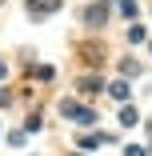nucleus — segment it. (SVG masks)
I'll use <instances>...</instances> for the list:
<instances>
[{
    "mask_svg": "<svg viewBox=\"0 0 152 156\" xmlns=\"http://www.w3.org/2000/svg\"><path fill=\"white\" fill-rule=\"evenodd\" d=\"M0 80H4V60H0Z\"/></svg>",
    "mask_w": 152,
    "mask_h": 156,
    "instance_id": "6",
    "label": "nucleus"
},
{
    "mask_svg": "<svg viewBox=\"0 0 152 156\" xmlns=\"http://www.w3.org/2000/svg\"><path fill=\"white\" fill-rule=\"evenodd\" d=\"M100 20H108V8H100V4L88 8V24H100Z\"/></svg>",
    "mask_w": 152,
    "mask_h": 156,
    "instance_id": "1",
    "label": "nucleus"
},
{
    "mask_svg": "<svg viewBox=\"0 0 152 156\" xmlns=\"http://www.w3.org/2000/svg\"><path fill=\"white\" fill-rule=\"evenodd\" d=\"M128 40H132V44H140V40H144V28H140V24H132V28H128Z\"/></svg>",
    "mask_w": 152,
    "mask_h": 156,
    "instance_id": "3",
    "label": "nucleus"
},
{
    "mask_svg": "<svg viewBox=\"0 0 152 156\" xmlns=\"http://www.w3.org/2000/svg\"><path fill=\"white\" fill-rule=\"evenodd\" d=\"M124 156H144V148H140V144H128V148H124Z\"/></svg>",
    "mask_w": 152,
    "mask_h": 156,
    "instance_id": "5",
    "label": "nucleus"
},
{
    "mask_svg": "<svg viewBox=\"0 0 152 156\" xmlns=\"http://www.w3.org/2000/svg\"><path fill=\"white\" fill-rule=\"evenodd\" d=\"M136 120H140V112H136V108H124V112H120V124H128V128H132Z\"/></svg>",
    "mask_w": 152,
    "mask_h": 156,
    "instance_id": "2",
    "label": "nucleus"
},
{
    "mask_svg": "<svg viewBox=\"0 0 152 156\" xmlns=\"http://www.w3.org/2000/svg\"><path fill=\"white\" fill-rule=\"evenodd\" d=\"M120 12H124V16H136V0H120Z\"/></svg>",
    "mask_w": 152,
    "mask_h": 156,
    "instance_id": "4",
    "label": "nucleus"
}]
</instances>
